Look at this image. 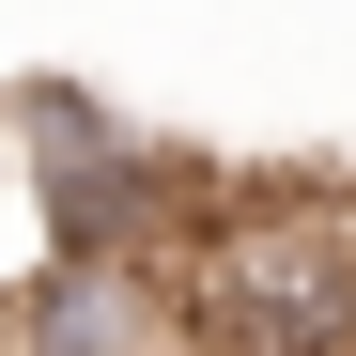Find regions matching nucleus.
I'll use <instances>...</instances> for the list:
<instances>
[{
    "label": "nucleus",
    "instance_id": "nucleus-1",
    "mask_svg": "<svg viewBox=\"0 0 356 356\" xmlns=\"http://www.w3.org/2000/svg\"><path fill=\"white\" fill-rule=\"evenodd\" d=\"M186 341L356 356V202H310V186H202V232H186Z\"/></svg>",
    "mask_w": 356,
    "mask_h": 356
}]
</instances>
